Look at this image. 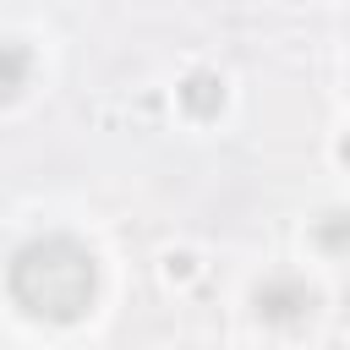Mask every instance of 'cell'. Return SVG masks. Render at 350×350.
Masks as SVG:
<instances>
[{"instance_id":"1","label":"cell","mask_w":350,"mask_h":350,"mask_svg":"<svg viewBox=\"0 0 350 350\" xmlns=\"http://www.w3.org/2000/svg\"><path fill=\"white\" fill-rule=\"evenodd\" d=\"M5 290L27 317L44 323H77L93 295H98V257L77 241V235H33L16 246L11 268H5Z\"/></svg>"},{"instance_id":"2","label":"cell","mask_w":350,"mask_h":350,"mask_svg":"<svg viewBox=\"0 0 350 350\" xmlns=\"http://www.w3.org/2000/svg\"><path fill=\"white\" fill-rule=\"evenodd\" d=\"M312 306H317V295H312V284L295 279V273H268V279L252 290V312H257L262 323H273V328H295V323H306Z\"/></svg>"},{"instance_id":"3","label":"cell","mask_w":350,"mask_h":350,"mask_svg":"<svg viewBox=\"0 0 350 350\" xmlns=\"http://www.w3.org/2000/svg\"><path fill=\"white\" fill-rule=\"evenodd\" d=\"M175 98H180V109H186V115L213 120V115L224 109V77H219V71H186V77H180V88H175Z\"/></svg>"},{"instance_id":"4","label":"cell","mask_w":350,"mask_h":350,"mask_svg":"<svg viewBox=\"0 0 350 350\" xmlns=\"http://www.w3.org/2000/svg\"><path fill=\"white\" fill-rule=\"evenodd\" d=\"M27 71H33V55H27V44H0V93H16L22 82H27Z\"/></svg>"},{"instance_id":"5","label":"cell","mask_w":350,"mask_h":350,"mask_svg":"<svg viewBox=\"0 0 350 350\" xmlns=\"http://www.w3.org/2000/svg\"><path fill=\"white\" fill-rule=\"evenodd\" d=\"M339 224H345V213H328V224H323V230H317V235H323V246H328V252H339Z\"/></svg>"}]
</instances>
